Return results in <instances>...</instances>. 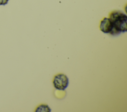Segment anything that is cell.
I'll use <instances>...</instances> for the list:
<instances>
[{
	"label": "cell",
	"mask_w": 127,
	"mask_h": 112,
	"mask_svg": "<svg viewBox=\"0 0 127 112\" xmlns=\"http://www.w3.org/2000/svg\"><path fill=\"white\" fill-rule=\"evenodd\" d=\"M109 18L113 26L110 35L116 36L127 31V16L124 12L119 10L113 11L110 13Z\"/></svg>",
	"instance_id": "6da1fadb"
},
{
	"label": "cell",
	"mask_w": 127,
	"mask_h": 112,
	"mask_svg": "<svg viewBox=\"0 0 127 112\" xmlns=\"http://www.w3.org/2000/svg\"><path fill=\"white\" fill-rule=\"evenodd\" d=\"M53 83L56 89L64 91L68 85L69 79L65 75L59 74L55 75L53 80Z\"/></svg>",
	"instance_id": "7a4b0ae2"
},
{
	"label": "cell",
	"mask_w": 127,
	"mask_h": 112,
	"mask_svg": "<svg viewBox=\"0 0 127 112\" xmlns=\"http://www.w3.org/2000/svg\"><path fill=\"white\" fill-rule=\"evenodd\" d=\"M99 28L103 33L110 34L113 29V26L109 18L104 17L101 21Z\"/></svg>",
	"instance_id": "3957f363"
},
{
	"label": "cell",
	"mask_w": 127,
	"mask_h": 112,
	"mask_svg": "<svg viewBox=\"0 0 127 112\" xmlns=\"http://www.w3.org/2000/svg\"><path fill=\"white\" fill-rule=\"evenodd\" d=\"M51 109L47 105H41L38 106L35 110V112H51Z\"/></svg>",
	"instance_id": "277c9868"
},
{
	"label": "cell",
	"mask_w": 127,
	"mask_h": 112,
	"mask_svg": "<svg viewBox=\"0 0 127 112\" xmlns=\"http://www.w3.org/2000/svg\"><path fill=\"white\" fill-rule=\"evenodd\" d=\"M9 0H0V5H4L7 3Z\"/></svg>",
	"instance_id": "5b68a950"
}]
</instances>
